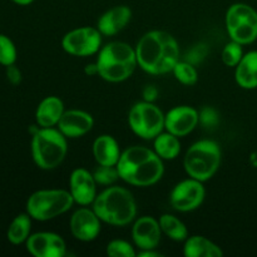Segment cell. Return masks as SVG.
I'll use <instances>...</instances> for the list:
<instances>
[{
  "label": "cell",
  "mask_w": 257,
  "mask_h": 257,
  "mask_svg": "<svg viewBox=\"0 0 257 257\" xmlns=\"http://www.w3.org/2000/svg\"><path fill=\"white\" fill-rule=\"evenodd\" d=\"M135 49L138 65L153 75L172 72L175 65L180 62V45L177 40L163 30L146 33Z\"/></svg>",
  "instance_id": "cell-1"
},
{
  "label": "cell",
  "mask_w": 257,
  "mask_h": 257,
  "mask_svg": "<svg viewBox=\"0 0 257 257\" xmlns=\"http://www.w3.org/2000/svg\"><path fill=\"white\" fill-rule=\"evenodd\" d=\"M117 170L124 182L137 187H150L163 177L165 166L155 151L143 146H133L123 151Z\"/></svg>",
  "instance_id": "cell-2"
},
{
  "label": "cell",
  "mask_w": 257,
  "mask_h": 257,
  "mask_svg": "<svg viewBox=\"0 0 257 257\" xmlns=\"http://www.w3.org/2000/svg\"><path fill=\"white\" fill-rule=\"evenodd\" d=\"M93 210L100 221L112 226H127L137 216V203L132 192L124 187L112 186L97 195Z\"/></svg>",
  "instance_id": "cell-3"
},
{
  "label": "cell",
  "mask_w": 257,
  "mask_h": 257,
  "mask_svg": "<svg viewBox=\"0 0 257 257\" xmlns=\"http://www.w3.org/2000/svg\"><path fill=\"white\" fill-rule=\"evenodd\" d=\"M98 53V75L107 82H124L138 65L136 49L127 43H108Z\"/></svg>",
  "instance_id": "cell-4"
},
{
  "label": "cell",
  "mask_w": 257,
  "mask_h": 257,
  "mask_svg": "<svg viewBox=\"0 0 257 257\" xmlns=\"http://www.w3.org/2000/svg\"><path fill=\"white\" fill-rule=\"evenodd\" d=\"M67 153V137L59 130L42 127L35 131L32 138V156L40 170L57 168L65 160Z\"/></svg>",
  "instance_id": "cell-5"
},
{
  "label": "cell",
  "mask_w": 257,
  "mask_h": 257,
  "mask_svg": "<svg viewBox=\"0 0 257 257\" xmlns=\"http://www.w3.org/2000/svg\"><path fill=\"white\" fill-rule=\"evenodd\" d=\"M221 165V148L211 140L197 141L187 150L183 167L190 177L201 182L211 180Z\"/></svg>",
  "instance_id": "cell-6"
},
{
  "label": "cell",
  "mask_w": 257,
  "mask_h": 257,
  "mask_svg": "<svg viewBox=\"0 0 257 257\" xmlns=\"http://www.w3.org/2000/svg\"><path fill=\"white\" fill-rule=\"evenodd\" d=\"M74 200L67 190H39L27 201V212L33 220L49 221L68 212Z\"/></svg>",
  "instance_id": "cell-7"
},
{
  "label": "cell",
  "mask_w": 257,
  "mask_h": 257,
  "mask_svg": "<svg viewBox=\"0 0 257 257\" xmlns=\"http://www.w3.org/2000/svg\"><path fill=\"white\" fill-rule=\"evenodd\" d=\"M226 29L231 40L241 45L251 44L257 39V12L243 3H236L226 13Z\"/></svg>",
  "instance_id": "cell-8"
},
{
  "label": "cell",
  "mask_w": 257,
  "mask_h": 257,
  "mask_svg": "<svg viewBox=\"0 0 257 257\" xmlns=\"http://www.w3.org/2000/svg\"><path fill=\"white\" fill-rule=\"evenodd\" d=\"M165 117L162 110L152 102H138L131 108L128 123L135 135L143 140H155L165 130Z\"/></svg>",
  "instance_id": "cell-9"
},
{
  "label": "cell",
  "mask_w": 257,
  "mask_h": 257,
  "mask_svg": "<svg viewBox=\"0 0 257 257\" xmlns=\"http://www.w3.org/2000/svg\"><path fill=\"white\" fill-rule=\"evenodd\" d=\"M102 33L98 28L82 27L68 32L62 39V47L68 54L89 57L100 50Z\"/></svg>",
  "instance_id": "cell-10"
},
{
  "label": "cell",
  "mask_w": 257,
  "mask_h": 257,
  "mask_svg": "<svg viewBox=\"0 0 257 257\" xmlns=\"http://www.w3.org/2000/svg\"><path fill=\"white\" fill-rule=\"evenodd\" d=\"M206 190L203 182L190 177L181 181L173 187L170 195L171 206L180 212H191L197 210L205 200Z\"/></svg>",
  "instance_id": "cell-11"
},
{
  "label": "cell",
  "mask_w": 257,
  "mask_h": 257,
  "mask_svg": "<svg viewBox=\"0 0 257 257\" xmlns=\"http://www.w3.org/2000/svg\"><path fill=\"white\" fill-rule=\"evenodd\" d=\"M27 250L35 257H63L67 255V245L63 237L54 232L33 233L27 240Z\"/></svg>",
  "instance_id": "cell-12"
},
{
  "label": "cell",
  "mask_w": 257,
  "mask_h": 257,
  "mask_svg": "<svg viewBox=\"0 0 257 257\" xmlns=\"http://www.w3.org/2000/svg\"><path fill=\"white\" fill-rule=\"evenodd\" d=\"M200 122V113L190 105H178L172 108L165 117V128L167 132L185 137L190 135Z\"/></svg>",
  "instance_id": "cell-13"
},
{
  "label": "cell",
  "mask_w": 257,
  "mask_h": 257,
  "mask_svg": "<svg viewBox=\"0 0 257 257\" xmlns=\"http://www.w3.org/2000/svg\"><path fill=\"white\" fill-rule=\"evenodd\" d=\"M97 181L85 168H75L69 177V192L80 206L93 205L97 197Z\"/></svg>",
  "instance_id": "cell-14"
},
{
  "label": "cell",
  "mask_w": 257,
  "mask_h": 257,
  "mask_svg": "<svg viewBox=\"0 0 257 257\" xmlns=\"http://www.w3.org/2000/svg\"><path fill=\"white\" fill-rule=\"evenodd\" d=\"M70 231L77 240L89 242L95 240L100 233V218L94 210L82 207L70 217Z\"/></svg>",
  "instance_id": "cell-15"
},
{
  "label": "cell",
  "mask_w": 257,
  "mask_h": 257,
  "mask_svg": "<svg viewBox=\"0 0 257 257\" xmlns=\"http://www.w3.org/2000/svg\"><path fill=\"white\" fill-rule=\"evenodd\" d=\"M162 230L160 221L152 216H142L132 227V238L140 250H152L160 245Z\"/></svg>",
  "instance_id": "cell-16"
},
{
  "label": "cell",
  "mask_w": 257,
  "mask_h": 257,
  "mask_svg": "<svg viewBox=\"0 0 257 257\" xmlns=\"http://www.w3.org/2000/svg\"><path fill=\"white\" fill-rule=\"evenodd\" d=\"M94 125L92 114L85 110H64L57 127L67 138H78L87 135Z\"/></svg>",
  "instance_id": "cell-17"
},
{
  "label": "cell",
  "mask_w": 257,
  "mask_h": 257,
  "mask_svg": "<svg viewBox=\"0 0 257 257\" xmlns=\"http://www.w3.org/2000/svg\"><path fill=\"white\" fill-rule=\"evenodd\" d=\"M131 18H132V10L125 5H118L107 10L99 18L97 28L102 35L112 37L127 27L128 23L131 22Z\"/></svg>",
  "instance_id": "cell-18"
},
{
  "label": "cell",
  "mask_w": 257,
  "mask_h": 257,
  "mask_svg": "<svg viewBox=\"0 0 257 257\" xmlns=\"http://www.w3.org/2000/svg\"><path fill=\"white\" fill-rule=\"evenodd\" d=\"M64 110L63 100L55 95H50L39 103L35 112V119L38 124L43 128L54 127L62 118Z\"/></svg>",
  "instance_id": "cell-19"
},
{
  "label": "cell",
  "mask_w": 257,
  "mask_h": 257,
  "mask_svg": "<svg viewBox=\"0 0 257 257\" xmlns=\"http://www.w3.org/2000/svg\"><path fill=\"white\" fill-rule=\"evenodd\" d=\"M120 152L117 141L109 135H102L93 142V156L98 165L117 166Z\"/></svg>",
  "instance_id": "cell-20"
},
{
  "label": "cell",
  "mask_w": 257,
  "mask_h": 257,
  "mask_svg": "<svg viewBox=\"0 0 257 257\" xmlns=\"http://www.w3.org/2000/svg\"><path fill=\"white\" fill-rule=\"evenodd\" d=\"M236 83L243 89L257 88V52L252 50L243 54L242 59L236 65Z\"/></svg>",
  "instance_id": "cell-21"
},
{
  "label": "cell",
  "mask_w": 257,
  "mask_h": 257,
  "mask_svg": "<svg viewBox=\"0 0 257 257\" xmlns=\"http://www.w3.org/2000/svg\"><path fill=\"white\" fill-rule=\"evenodd\" d=\"M183 255L186 257H221L223 251L205 236H191L185 241Z\"/></svg>",
  "instance_id": "cell-22"
},
{
  "label": "cell",
  "mask_w": 257,
  "mask_h": 257,
  "mask_svg": "<svg viewBox=\"0 0 257 257\" xmlns=\"http://www.w3.org/2000/svg\"><path fill=\"white\" fill-rule=\"evenodd\" d=\"M153 147H155V152L162 160H175L181 152L180 137L170 132H162L155 138Z\"/></svg>",
  "instance_id": "cell-23"
},
{
  "label": "cell",
  "mask_w": 257,
  "mask_h": 257,
  "mask_svg": "<svg viewBox=\"0 0 257 257\" xmlns=\"http://www.w3.org/2000/svg\"><path fill=\"white\" fill-rule=\"evenodd\" d=\"M32 230V217L29 213H20L18 215L8 228V240L13 245H20L23 242H27L28 237L30 236Z\"/></svg>",
  "instance_id": "cell-24"
},
{
  "label": "cell",
  "mask_w": 257,
  "mask_h": 257,
  "mask_svg": "<svg viewBox=\"0 0 257 257\" xmlns=\"http://www.w3.org/2000/svg\"><path fill=\"white\" fill-rule=\"evenodd\" d=\"M160 226L162 232L165 233L167 237L171 240L177 241V242H182L188 238V230L186 227L185 223L177 218L176 216L170 215V213H165L160 217Z\"/></svg>",
  "instance_id": "cell-25"
},
{
  "label": "cell",
  "mask_w": 257,
  "mask_h": 257,
  "mask_svg": "<svg viewBox=\"0 0 257 257\" xmlns=\"http://www.w3.org/2000/svg\"><path fill=\"white\" fill-rule=\"evenodd\" d=\"M176 79L185 85H193L198 80V73L190 62H178L173 68Z\"/></svg>",
  "instance_id": "cell-26"
},
{
  "label": "cell",
  "mask_w": 257,
  "mask_h": 257,
  "mask_svg": "<svg viewBox=\"0 0 257 257\" xmlns=\"http://www.w3.org/2000/svg\"><path fill=\"white\" fill-rule=\"evenodd\" d=\"M17 55V48L13 40L7 35L0 34V64L4 67L15 64Z\"/></svg>",
  "instance_id": "cell-27"
},
{
  "label": "cell",
  "mask_w": 257,
  "mask_h": 257,
  "mask_svg": "<svg viewBox=\"0 0 257 257\" xmlns=\"http://www.w3.org/2000/svg\"><path fill=\"white\" fill-rule=\"evenodd\" d=\"M243 57V50L242 45L237 42H230L228 44L225 45V48L222 49V58L223 64L227 65V67H235L240 63V60Z\"/></svg>",
  "instance_id": "cell-28"
},
{
  "label": "cell",
  "mask_w": 257,
  "mask_h": 257,
  "mask_svg": "<svg viewBox=\"0 0 257 257\" xmlns=\"http://www.w3.org/2000/svg\"><path fill=\"white\" fill-rule=\"evenodd\" d=\"M95 181H97L98 185L103 186H110L115 182L119 177V172L117 170V166H102L99 165V167L93 172Z\"/></svg>",
  "instance_id": "cell-29"
},
{
  "label": "cell",
  "mask_w": 257,
  "mask_h": 257,
  "mask_svg": "<svg viewBox=\"0 0 257 257\" xmlns=\"http://www.w3.org/2000/svg\"><path fill=\"white\" fill-rule=\"evenodd\" d=\"M107 255L112 257H135L137 252L133 246L124 240H113L107 246Z\"/></svg>",
  "instance_id": "cell-30"
},
{
  "label": "cell",
  "mask_w": 257,
  "mask_h": 257,
  "mask_svg": "<svg viewBox=\"0 0 257 257\" xmlns=\"http://www.w3.org/2000/svg\"><path fill=\"white\" fill-rule=\"evenodd\" d=\"M200 122L206 127H215L218 123V114L213 108L206 107L200 113Z\"/></svg>",
  "instance_id": "cell-31"
},
{
  "label": "cell",
  "mask_w": 257,
  "mask_h": 257,
  "mask_svg": "<svg viewBox=\"0 0 257 257\" xmlns=\"http://www.w3.org/2000/svg\"><path fill=\"white\" fill-rule=\"evenodd\" d=\"M7 77L12 84H19L22 80V73L15 67V64L8 65L7 67Z\"/></svg>",
  "instance_id": "cell-32"
},
{
  "label": "cell",
  "mask_w": 257,
  "mask_h": 257,
  "mask_svg": "<svg viewBox=\"0 0 257 257\" xmlns=\"http://www.w3.org/2000/svg\"><path fill=\"white\" fill-rule=\"evenodd\" d=\"M158 95V90L157 88L153 87V85H148V87L145 88V90H143V98H145V100H147V102H152L153 100L157 98Z\"/></svg>",
  "instance_id": "cell-33"
},
{
  "label": "cell",
  "mask_w": 257,
  "mask_h": 257,
  "mask_svg": "<svg viewBox=\"0 0 257 257\" xmlns=\"http://www.w3.org/2000/svg\"><path fill=\"white\" fill-rule=\"evenodd\" d=\"M156 248H152V250H141L140 252L137 253V256L140 257H161L162 253L158 252V251H155Z\"/></svg>",
  "instance_id": "cell-34"
},
{
  "label": "cell",
  "mask_w": 257,
  "mask_h": 257,
  "mask_svg": "<svg viewBox=\"0 0 257 257\" xmlns=\"http://www.w3.org/2000/svg\"><path fill=\"white\" fill-rule=\"evenodd\" d=\"M85 74L88 75H98V67H97V63L94 64H88L84 69Z\"/></svg>",
  "instance_id": "cell-35"
},
{
  "label": "cell",
  "mask_w": 257,
  "mask_h": 257,
  "mask_svg": "<svg viewBox=\"0 0 257 257\" xmlns=\"http://www.w3.org/2000/svg\"><path fill=\"white\" fill-rule=\"evenodd\" d=\"M12 2H14L15 4H19V5H29L32 4L34 0H12Z\"/></svg>",
  "instance_id": "cell-36"
}]
</instances>
